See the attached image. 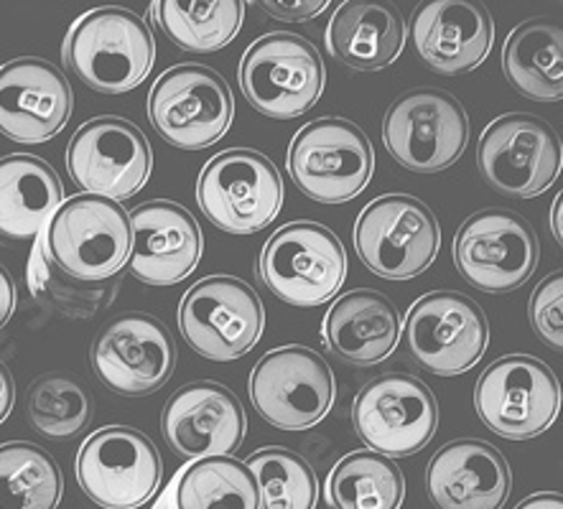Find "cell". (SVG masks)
Wrapping results in <instances>:
<instances>
[{"label": "cell", "mask_w": 563, "mask_h": 509, "mask_svg": "<svg viewBox=\"0 0 563 509\" xmlns=\"http://www.w3.org/2000/svg\"><path fill=\"white\" fill-rule=\"evenodd\" d=\"M474 408L482 423L503 439H536L559 418V377L541 359L508 354L482 372L474 387Z\"/></svg>", "instance_id": "7"}, {"label": "cell", "mask_w": 563, "mask_h": 509, "mask_svg": "<svg viewBox=\"0 0 563 509\" xmlns=\"http://www.w3.org/2000/svg\"><path fill=\"white\" fill-rule=\"evenodd\" d=\"M288 174L319 204H344L373 179L375 153L362 128L344 118L303 125L288 148Z\"/></svg>", "instance_id": "3"}, {"label": "cell", "mask_w": 563, "mask_h": 509, "mask_svg": "<svg viewBox=\"0 0 563 509\" xmlns=\"http://www.w3.org/2000/svg\"><path fill=\"white\" fill-rule=\"evenodd\" d=\"M62 489L59 466L42 446H0V509H56Z\"/></svg>", "instance_id": "32"}, {"label": "cell", "mask_w": 563, "mask_h": 509, "mask_svg": "<svg viewBox=\"0 0 563 509\" xmlns=\"http://www.w3.org/2000/svg\"><path fill=\"white\" fill-rule=\"evenodd\" d=\"M324 495L332 509H400L406 479L393 458L355 451L329 472Z\"/></svg>", "instance_id": "29"}, {"label": "cell", "mask_w": 563, "mask_h": 509, "mask_svg": "<svg viewBox=\"0 0 563 509\" xmlns=\"http://www.w3.org/2000/svg\"><path fill=\"white\" fill-rule=\"evenodd\" d=\"M154 509H174V482L168 484L164 491H161V497H158V502H156Z\"/></svg>", "instance_id": "42"}, {"label": "cell", "mask_w": 563, "mask_h": 509, "mask_svg": "<svg viewBox=\"0 0 563 509\" xmlns=\"http://www.w3.org/2000/svg\"><path fill=\"white\" fill-rule=\"evenodd\" d=\"M128 268L148 286H174L189 276L202 257V230L176 201L156 199L131 214Z\"/></svg>", "instance_id": "21"}, {"label": "cell", "mask_w": 563, "mask_h": 509, "mask_svg": "<svg viewBox=\"0 0 563 509\" xmlns=\"http://www.w3.org/2000/svg\"><path fill=\"white\" fill-rule=\"evenodd\" d=\"M235 100L224 79L202 64L166 69L148 95V118L174 148L202 151L230 131Z\"/></svg>", "instance_id": "8"}, {"label": "cell", "mask_w": 563, "mask_h": 509, "mask_svg": "<svg viewBox=\"0 0 563 509\" xmlns=\"http://www.w3.org/2000/svg\"><path fill=\"white\" fill-rule=\"evenodd\" d=\"M561 209H563V201L561 197L556 199V204H553V212H551V230H553V237L559 242L563 240V230H561Z\"/></svg>", "instance_id": "41"}, {"label": "cell", "mask_w": 563, "mask_h": 509, "mask_svg": "<svg viewBox=\"0 0 563 509\" xmlns=\"http://www.w3.org/2000/svg\"><path fill=\"white\" fill-rule=\"evenodd\" d=\"M541 245L526 217L510 209H482L454 240V263L462 278L485 294H510L533 276Z\"/></svg>", "instance_id": "15"}, {"label": "cell", "mask_w": 563, "mask_h": 509, "mask_svg": "<svg viewBox=\"0 0 563 509\" xmlns=\"http://www.w3.org/2000/svg\"><path fill=\"white\" fill-rule=\"evenodd\" d=\"M168 446L184 458L232 456L245 439L247 420L238 395L220 383H189L168 398L161 418Z\"/></svg>", "instance_id": "20"}, {"label": "cell", "mask_w": 563, "mask_h": 509, "mask_svg": "<svg viewBox=\"0 0 563 509\" xmlns=\"http://www.w3.org/2000/svg\"><path fill=\"white\" fill-rule=\"evenodd\" d=\"M515 509H563V497L553 495V491H545V495H533L522 499Z\"/></svg>", "instance_id": "40"}, {"label": "cell", "mask_w": 563, "mask_h": 509, "mask_svg": "<svg viewBox=\"0 0 563 509\" xmlns=\"http://www.w3.org/2000/svg\"><path fill=\"white\" fill-rule=\"evenodd\" d=\"M62 207V181L46 161L26 153L0 158V240L42 234Z\"/></svg>", "instance_id": "27"}, {"label": "cell", "mask_w": 563, "mask_h": 509, "mask_svg": "<svg viewBox=\"0 0 563 509\" xmlns=\"http://www.w3.org/2000/svg\"><path fill=\"white\" fill-rule=\"evenodd\" d=\"M67 77L44 59H15L0 67V133L15 143H44L67 125Z\"/></svg>", "instance_id": "22"}, {"label": "cell", "mask_w": 563, "mask_h": 509, "mask_svg": "<svg viewBox=\"0 0 563 509\" xmlns=\"http://www.w3.org/2000/svg\"><path fill=\"white\" fill-rule=\"evenodd\" d=\"M406 44V21L393 3L347 0L327 26V48L336 62L375 71L398 59Z\"/></svg>", "instance_id": "26"}, {"label": "cell", "mask_w": 563, "mask_h": 509, "mask_svg": "<svg viewBox=\"0 0 563 509\" xmlns=\"http://www.w3.org/2000/svg\"><path fill=\"white\" fill-rule=\"evenodd\" d=\"M151 15L158 29L176 46L187 52L209 54L220 52L238 36L245 19V5L240 0H158L151 3Z\"/></svg>", "instance_id": "31"}, {"label": "cell", "mask_w": 563, "mask_h": 509, "mask_svg": "<svg viewBox=\"0 0 563 509\" xmlns=\"http://www.w3.org/2000/svg\"><path fill=\"white\" fill-rule=\"evenodd\" d=\"M64 62L95 92L125 95L148 77L156 42L139 13L104 5L75 21L64 42Z\"/></svg>", "instance_id": "1"}, {"label": "cell", "mask_w": 563, "mask_h": 509, "mask_svg": "<svg viewBox=\"0 0 563 509\" xmlns=\"http://www.w3.org/2000/svg\"><path fill=\"white\" fill-rule=\"evenodd\" d=\"M197 201L214 228L230 234H253L278 217L284 207V181L263 153L230 148L202 168Z\"/></svg>", "instance_id": "6"}, {"label": "cell", "mask_w": 563, "mask_h": 509, "mask_svg": "<svg viewBox=\"0 0 563 509\" xmlns=\"http://www.w3.org/2000/svg\"><path fill=\"white\" fill-rule=\"evenodd\" d=\"M77 482L95 505L139 509L161 484L158 449L135 428H100L79 449Z\"/></svg>", "instance_id": "17"}, {"label": "cell", "mask_w": 563, "mask_h": 509, "mask_svg": "<svg viewBox=\"0 0 563 509\" xmlns=\"http://www.w3.org/2000/svg\"><path fill=\"white\" fill-rule=\"evenodd\" d=\"M257 491L261 509H313L319 497L317 474L307 458L288 449H261L247 462Z\"/></svg>", "instance_id": "33"}, {"label": "cell", "mask_w": 563, "mask_h": 509, "mask_svg": "<svg viewBox=\"0 0 563 509\" xmlns=\"http://www.w3.org/2000/svg\"><path fill=\"white\" fill-rule=\"evenodd\" d=\"M29 420L46 439H71L92 420V398L75 377L44 375L29 390Z\"/></svg>", "instance_id": "34"}, {"label": "cell", "mask_w": 563, "mask_h": 509, "mask_svg": "<svg viewBox=\"0 0 563 509\" xmlns=\"http://www.w3.org/2000/svg\"><path fill=\"white\" fill-rule=\"evenodd\" d=\"M489 327L474 298L433 290L410 306L404 324L408 357L439 377H456L485 357Z\"/></svg>", "instance_id": "11"}, {"label": "cell", "mask_w": 563, "mask_h": 509, "mask_svg": "<svg viewBox=\"0 0 563 509\" xmlns=\"http://www.w3.org/2000/svg\"><path fill=\"white\" fill-rule=\"evenodd\" d=\"M426 491L437 509H503L510 495V468L489 443L460 439L431 458Z\"/></svg>", "instance_id": "24"}, {"label": "cell", "mask_w": 563, "mask_h": 509, "mask_svg": "<svg viewBox=\"0 0 563 509\" xmlns=\"http://www.w3.org/2000/svg\"><path fill=\"white\" fill-rule=\"evenodd\" d=\"M251 402L265 423L280 431H307L334 406V375L307 346H280L261 357L247 383Z\"/></svg>", "instance_id": "13"}, {"label": "cell", "mask_w": 563, "mask_h": 509, "mask_svg": "<svg viewBox=\"0 0 563 509\" xmlns=\"http://www.w3.org/2000/svg\"><path fill=\"white\" fill-rule=\"evenodd\" d=\"M71 181L90 197L128 199L146 186L154 156L139 128L123 118H95L67 148Z\"/></svg>", "instance_id": "18"}, {"label": "cell", "mask_w": 563, "mask_h": 509, "mask_svg": "<svg viewBox=\"0 0 563 509\" xmlns=\"http://www.w3.org/2000/svg\"><path fill=\"white\" fill-rule=\"evenodd\" d=\"M263 286L280 301L321 306L347 278V255L336 234L317 222H291L265 242L257 261Z\"/></svg>", "instance_id": "4"}, {"label": "cell", "mask_w": 563, "mask_h": 509, "mask_svg": "<svg viewBox=\"0 0 563 509\" xmlns=\"http://www.w3.org/2000/svg\"><path fill=\"white\" fill-rule=\"evenodd\" d=\"M174 509H261V491L247 464L202 458L174 476Z\"/></svg>", "instance_id": "30"}, {"label": "cell", "mask_w": 563, "mask_h": 509, "mask_svg": "<svg viewBox=\"0 0 563 509\" xmlns=\"http://www.w3.org/2000/svg\"><path fill=\"white\" fill-rule=\"evenodd\" d=\"M383 143L408 171L437 174L460 161L470 143V120L454 95L431 87L410 90L385 112Z\"/></svg>", "instance_id": "10"}, {"label": "cell", "mask_w": 563, "mask_h": 509, "mask_svg": "<svg viewBox=\"0 0 563 509\" xmlns=\"http://www.w3.org/2000/svg\"><path fill=\"white\" fill-rule=\"evenodd\" d=\"M38 237L54 268L79 283H104L131 255V217L120 201L77 193L62 201Z\"/></svg>", "instance_id": "2"}, {"label": "cell", "mask_w": 563, "mask_h": 509, "mask_svg": "<svg viewBox=\"0 0 563 509\" xmlns=\"http://www.w3.org/2000/svg\"><path fill=\"white\" fill-rule=\"evenodd\" d=\"M503 69L522 97L559 102L563 97V29L551 19L520 23L503 48Z\"/></svg>", "instance_id": "28"}, {"label": "cell", "mask_w": 563, "mask_h": 509, "mask_svg": "<svg viewBox=\"0 0 563 509\" xmlns=\"http://www.w3.org/2000/svg\"><path fill=\"white\" fill-rule=\"evenodd\" d=\"M265 327L261 298L235 276H209L181 298L179 329L199 357L230 362L257 344Z\"/></svg>", "instance_id": "14"}, {"label": "cell", "mask_w": 563, "mask_h": 509, "mask_svg": "<svg viewBox=\"0 0 563 509\" xmlns=\"http://www.w3.org/2000/svg\"><path fill=\"white\" fill-rule=\"evenodd\" d=\"M477 164L485 181L505 197H538L559 179L563 164L559 133L543 118L510 112L485 128Z\"/></svg>", "instance_id": "16"}, {"label": "cell", "mask_w": 563, "mask_h": 509, "mask_svg": "<svg viewBox=\"0 0 563 509\" xmlns=\"http://www.w3.org/2000/svg\"><path fill=\"white\" fill-rule=\"evenodd\" d=\"M26 280L31 296H34L38 303L59 311L62 317L75 319H85L102 311L104 306L112 303V296H115L118 290L115 280H112L110 286H104V283H79L75 278H69L67 273H62L59 268H54L49 257L44 255L42 237H38L34 250H31Z\"/></svg>", "instance_id": "35"}, {"label": "cell", "mask_w": 563, "mask_h": 509, "mask_svg": "<svg viewBox=\"0 0 563 509\" xmlns=\"http://www.w3.org/2000/svg\"><path fill=\"white\" fill-rule=\"evenodd\" d=\"M563 273L556 270L536 288L530 298V327L553 350L563 346Z\"/></svg>", "instance_id": "36"}, {"label": "cell", "mask_w": 563, "mask_h": 509, "mask_svg": "<svg viewBox=\"0 0 563 509\" xmlns=\"http://www.w3.org/2000/svg\"><path fill=\"white\" fill-rule=\"evenodd\" d=\"M327 0H303V3H278V0H263L261 8H265V13L271 19L278 21H288V23H299V21H309L313 15H319L321 11H327Z\"/></svg>", "instance_id": "37"}, {"label": "cell", "mask_w": 563, "mask_h": 509, "mask_svg": "<svg viewBox=\"0 0 563 509\" xmlns=\"http://www.w3.org/2000/svg\"><path fill=\"white\" fill-rule=\"evenodd\" d=\"M324 62L317 46L296 34L261 36L240 62V90L263 115L294 120L324 92Z\"/></svg>", "instance_id": "9"}, {"label": "cell", "mask_w": 563, "mask_h": 509, "mask_svg": "<svg viewBox=\"0 0 563 509\" xmlns=\"http://www.w3.org/2000/svg\"><path fill=\"white\" fill-rule=\"evenodd\" d=\"M15 309V283L5 265H0V329L8 324Z\"/></svg>", "instance_id": "38"}, {"label": "cell", "mask_w": 563, "mask_h": 509, "mask_svg": "<svg viewBox=\"0 0 563 509\" xmlns=\"http://www.w3.org/2000/svg\"><path fill=\"white\" fill-rule=\"evenodd\" d=\"M360 261L385 280H410L437 261L441 228L429 207L408 193H385L362 209L355 224Z\"/></svg>", "instance_id": "5"}, {"label": "cell", "mask_w": 563, "mask_h": 509, "mask_svg": "<svg viewBox=\"0 0 563 509\" xmlns=\"http://www.w3.org/2000/svg\"><path fill=\"white\" fill-rule=\"evenodd\" d=\"M413 46L439 75H464L487 59L495 38L493 15L474 0H429L410 21Z\"/></svg>", "instance_id": "23"}, {"label": "cell", "mask_w": 563, "mask_h": 509, "mask_svg": "<svg viewBox=\"0 0 563 509\" xmlns=\"http://www.w3.org/2000/svg\"><path fill=\"white\" fill-rule=\"evenodd\" d=\"M13 402H15V385H13V377L8 367L0 362V423L11 416L13 410Z\"/></svg>", "instance_id": "39"}, {"label": "cell", "mask_w": 563, "mask_h": 509, "mask_svg": "<svg viewBox=\"0 0 563 509\" xmlns=\"http://www.w3.org/2000/svg\"><path fill=\"white\" fill-rule=\"evenodd\" d=\"M327 350L350 365L369 367L388 359L400 339V313L388 296L360 288L336 298L324 327Z\"/></svg>", "instance_id": "25"}, {"label": "cell", "mask_w": 563, "mask_h": 509, "mask_svg": "<svg viewBox=\"0 0 563 509\" xmlns=\"http://www.w3.org/2000/svg\"><path fill=\"white\" fill-rule=\"evenodd\" d=\"M352 420L369 451L404 458L431 443L439 428V402L423 379L406 372H385L357 392Z\"/></svg>", "instance_id": "12"}, {"label": "cell", "mask_w": 563, "mask_h": 509, "mask_svg": "<svg viewBox=\"0 0 563 509\" xmlns=\"http://www.w3.org/2000/svg\"><path fill=\"white\" fill-rule=\"evenodd\" d=\"M176 367V344L151 313H123L104 327L92 344V369L108 390L146 395L166 385Z\"/></svg>", "instance_id": "19"}]
</instances>
